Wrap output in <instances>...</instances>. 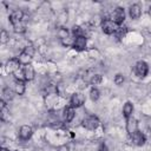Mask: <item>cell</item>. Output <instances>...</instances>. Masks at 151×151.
Here are the masks:
<instances>
[{
  "instance_id": "cell-1",
  "label": "cell",
  "mask_w": 151,
  "mask_h": 151,
  "mask_svg": "<svg viewBox=\"0 0 151 151\" xmlns=\"http://www.w3.org/2000/svg\"><path fill=\"white\" fill-rule=\"evenodd\" d=\"M33 54H34V48H33V46H26V47L24 48V51L20 53V55L18 57V59H19L20 64L27 65V64H29V61L32 60Z\"/></svg>"
},
{
  "instance_id": "cell-2",
  "label": "cell",
  "mask_w": 151,
  "mask_h": 151,
  "mask_svg": "<svg viewBox=\"0 0 151 151\" xmlns=\"http://www.w3.org/2000/svg\"><path fill=\"white\" fill-rule=\"evenodd\" d=\"M101 29L106 34H112L116 33V31L118 29V25L113 22L111 19H104L101 22Z\"/></svg>"
},
{
  "instance_id": "cell-3",
  "label": "cell",
  "mask_w": 151,
  "mask_h": 151,
  "mask_svg": "<svg viewBox=\"0 0 151 151\" xmlns=\"http://www.w3.org/2000/svg\"><path fill=\"white\" fill-rule=\"evenodd\" d=\"M83 126L87 130H96L99 126V119L96 116H87L83 120Z\"/></svg>"
},
{
  "instance_id": "cell-4",
  "label": "cell",
  "mask_w": 151,
  "mask_h": 151,
  "mask_svg": "<svg viewBox=\"0 0 151 151\" xmlns=\"http://www.w3.org/2000/svg\"><path fill=\"white\" fill-rule=\"evenodd\" d=\"M6 70L8 73H14L17 74L18 72H21L22 68H20V61L18 58H12L7 61L6 64Z\"/></svg>"
},
{
  "instance_id": "cell-5",
  "label": "cell",
  "mask_w": 151,
  "mask_h": 151,
  "mask_svg": "<svg viewBox=\"0 0 151 151\" xmlns=\"http://www.w3.org/2000/svg\"><path fill=\"white\" fill-rule=\"evenodd\" d=\"M110 19H111L113 22H116L117 25H120V24L124 21V19H125V12H124V9H123L122 7L114 8L113 12L111 13Z\"/></svg>"
},
{
  "instance_id": "cell-6",
  "label": "cell",
  "mask_w": 151,
  "mask_h": 151,
  "mask_svg": "<svg viewBox=\"0 0 151 151\" xmlns=\"http://www.w3.org/2000/svg\"><path fill=\"white\" fill-rule=\"evenodd\" d=\"M84 101H85V97H84V94L80 93V92L73 93L72 97H71V100H70L72 107H80V106L84 104Z\"/></svg>"
},
{
  "instance_id": "cell-7",
  "label": "cell",
  "mask_w": 151,
  "mask_h": 151,
  "mask_svg": "<svg viewBox=\"0 0 151 151\" xmlns=\"http://www.w3.org/2000/svg\"><path fill=\"white\" fill-rule=\"evenodd\" d=\"M72 46H73V48L77 50V51H83V50H85V48H86V38H85L83 34H81V35H77L76 39H74L73 42H72Z\"/></svg>"
},
{
  "instance_id": "cell-8",
  "label": "cell",
  "mask_w": 151,
  "mask_h": 151,
  "mask_svg": "<svg viewBox=\"0 0 151 151\" xmlns=\"http://www.w3.org/2000/svg\"><path fill=\"white\" fill-rule=\"evenodd\" d=\"M147 71H149V66L145 61H138L134 66V72L138 77H145L147 74Z\"/></svg>"
},
{
  "instance_id": "cell-9",
  "label": "cell",
  "mask_w": 151,
  "mask_h": 151,
  "mask_svg": "<svg viewBox=\"0 0 151 151\" xmlns=\"http://www.w3.org/2000/svg\"><path fill=\"white\" fill-rule=\"evenodd\" d=\"M21 76L25 80H32L34 78V68L31 64H27V65H24L22 67V71H21Z\"/></svg>"
},
{
  "instance_id": "cell-10",
  "label": "cell",
  "mask_w": 151,
  "mask_h": 151,
  "mask_svg": "<svg viewBox=\"0 0 151 151\" xmlns=\"http://www.w3.org/2000/svg\"><path fill=\"white\" fill-rule=\"evenodd\" d=\"M32 133H33V130L31 126L28 125H22L19 130V137L22 139V140H27L32 137Z\"/></svg>"
},
{
  "instance_id": "cell-11",
  "label": "cell",
  "mask_w": 151,
  "mask_h": 151,
  "mask_svg": "<svg viewBox=\"0 0 151 151\" xmlns=\"http://www.w3.org/2000/svg\"><path fill=\"white\" fill-rule=\"evenodd\" d=\"M9 21H11V24L14 26V25H18V24H20V22H22L24 21V12L22 11H14L12 14H11V17H9Z\"/></svg>"
},
{
  "instance_id": "cell-12",
  "label": "cell",
  "mask_w": 151,
  "mask_h": 151,
  "mask_svg": "<svg viewBox=\"0 0 151 151\" xmlns=\"http://www.w3.org/2000/svg\"><path fill=\"white\" fill-rule=\"evenodd\" d=\"M131 140H132V143L134 145L140 146V145H143L145 143V136L140 131H136L134 133L131 134Z\"/></svg>"
},
{
  "instance_id": "cell-13",
  "label": "cell",
  "mask_w": 151,
  "mask_h": 151,
  "mask_svg": "<svg viewBox=\"0 0 151 151\" xmlns=\"http://www.w3.org/2000/svg\"><path fill=\"white\" fill-rule=\"evenodd\" d=\"M126 131L127 133L131 136L132 133H134L136 131H138V124H137V120L134 118H127V122H126Z\"/></svg>"
},
{
  "instance_id": "cell-14",
  "label": "cell",
  "mask_w": 151,
  "mask_h": 151,
  "mask_svg": "<svg viewBox=\"0 0 151 151\" xmlns=\"http://www.w3.org/2000/svg\"><path fill=\"white\" fill-rule=\"evenodd\" d=\"M63 118L66 123L71 122L73 118H74V107H72L71 105L70 106H66L63 111Z\"/></svg>"
},
{
  "instance_id": "cell-15",
  "label": "cell",
  "mask_w": 151,
  "mask_h": 151,
  "mask_svg": "<svg viewBox=\"0 0 151 151\" xmlns=\"http://www.w3.org/2000/svg\"><path fill=\"white\" fill-rule=\"evenodd\" d=\"M14 92L19 96L25 92V81L22 79H19V78L15 79V81H14Z\"/></svg>"
},
{
  "instance_id": "cell-16",
  "label": "cell",
  "mask_w": 151,
  "mask_h": 151,
  "mask_svg": "<svg viewBox=\"0 0 151 151\" xmlns=\"http://www.w3.org/2000/svg\"><path fill=\"white\" fill-rule=\"evenodd\" d=\"M129 13H130V17L136 20V19H139V17H140V14H142V9H140L139 5L134 4V5H132V6L130 7Z\"/></svg>"
},
{
  "instance_id": "cell-17",
  "label": "cell",
  "mask_w": 151,
  "mask_h": 151,
  "mask_svg": "<svg viewBox=\"0 0 151 151\" xmlns=\"http://www.w3.org/2000/svg\"><path fill=\"white\" fill-rule=\"evenodd\" d=\"M132 111H133V105L130 103V101H126L125 105L123 106V114L125 118H130V116L132 114Z\"/></svg>"
},
{
  "instance_id": "cell-18",
  "label": "cell",
  "mask_w": 151,
  "mask_h": 151,
  "mask_svg": "<svg viewBox=\"0 0 151 151\" xmlns=\"http://www.w3.org/2000/svg\"><path fill=\"white\" fill-rule=\"evenodd\" d=\"M12 98H13V91L11 88H8V87L4 88V91H2V100L4 101H9Z\"/></svg>"
},
{
  "instance_id": "cell-19",
  "label": "cell",
  "mask_w": 151,
  "mask_h": 151,
  "mask_svg": "<svg viewBox=\"0 0 151 151\" xmlns=\"http://www.w3.org/2000/svg\"><path fill=\"white\" fill-rule=\"evenodd\" d=\"M90 98L93 101L98 100V98H99V91H98V88H96V87H92L91 88V91H90Z\"/></svg>"
},
{
  "instance_id": "cell-20",
  "label": "cell",
  "mask_w": 151,
  "mask_h": 151,
  "mask_svg": "<svg viewBox=\"0 0 151 151\" xmlns=\"http://www.w3.org/2000/svg\"><path fill=\"white\" fill-rule=\"evenodd\" d=\"M90 83H91L92 85H98V84H100V83H101V76H100V74H94V76H92Z\"/></svg>"
},
{
  "instance_id": "cell-21",
  "label": "cell",
  "mask_w": 151,
  "mask_h": 151,
  "mask_svg": "<svg viewBox=\"0 0 151 151\" xmlns=\"http://www.w3.org/2000/svg\"><path fill=\"white\" fill-rule=\"evenodd\" d=\"M126 33V28L125 27H118V29L116 31V35L117 38H123Z\"/></svg>"
},
{
  "instance_id": "cell-22",
  "label": "cell",
  "mask_w": 151,
  "mask_h": 151,
  "mask_svg": "<svg viewBox=\"0 0 151 151\" xmlns=\"http://www.w3.org/2000/svg\"><path fill=\"white\" fill-rule=\"evenodd\" d=\"M123 81H124V77H123L122 74H117L116 78H114V83H116L117 85H122Z\"/></svg>"
},
{
  "instance_id": "cell-23",
  "label": "cell",
  "mask_w": 151,
  "mask_h": 151,
  "mask_svg": "<svg viewBox=\"0 0 151 151\" xmlns=\"http://www.w3.org/2000/svg\"><path fill=\"white\" fill-rule=\"evenodd\" d=\"M59 35H60V38H61V39H65V38H67V35H68V32H67V29H65V28H61V29H60V32H59Z\"/></svg>"
},
{
  "instance_id": "cell-24",
  "label": "cell",
  "mask_w": 151,
  "mask_h": 151,
  "mask_svg": "<svg viewBox=\"0 0 151 151\" xmlns=\"http://www.w3.org/2000/svg\"><path fill=\"white\" fill-rule=\"evenodd\" d=\"M7 39H8V35H7L6 31H5V29H2V31H1V42H2V44H5V42L7 41Z\"/></svg>"
},
{
  "instance_id": "cell-25",
  "label": "cell",
  "mask_w": 151,
  "mask_h": 151,
  "mask_svg": "<svg viewBox=\"0 0 151 151\" xmlns=\"http://www.w3.org/2000/svg\"><path fill=\"white\" fill-rule=\"evenodd\" d=\"M99 151H107V147L105 145V143H101L100 146H99Z\"/></svg>"
},
{
  "instance_id": "cell-26",
  "label": "cell",
  "mask_w": 151,
  "mask_h": 151,
  "mask_svg": "<svg viewBox=\"0 0 151 151\" xmlns=\"http://www.w3.org/2000/svg\"><path fill=\"white\" fill-rule=\"evenodd\" d=\"M149 14H150V17H151V6H150V8H149Z\"/></svg>"
},
{
  "instance_id": "cell-27",
  "label": "cell",
  "mask_w": 151,
  "mask_h": 151,
  "mask_svg": "<svg viewBox=\"0 0 151 151\" xmlns=\"http://www.w3.org/2000/svg\"><path fill=\"white\" fill-rule=\"evenodd\" d=\"M0 151H8V150H7V149H5V147H2V149H1Z\"/></svg>"
},
{
  "instance_id": "cell-28",
  "label": "cell",
  "mask_w": 151,
  "mask_h": 151,
  "mask_svg": "<svg viewBox=\"0 0 151 151\" xmlns=\"http://www.w3.org/2000/svg\"><path fill=\"white\" fill-rule=\"evenodd\" d=\"M15 151H24V150H15Z\"/></svg>"
},
{
  "instance_id": "cell-29",
  "label": "cell",
  "mask_w": 151,
  "mask_h": 151,
  "mask_svg": "<svg viewBox=\"0 0 151 151\" xmlns=\"http://www.w3.org/2000/svg\"><path fill=\"white\" fill-rule=\"evenodd\" d=\"M37 151H40V150H37Z\"/></svg>"
}]
</instances>
